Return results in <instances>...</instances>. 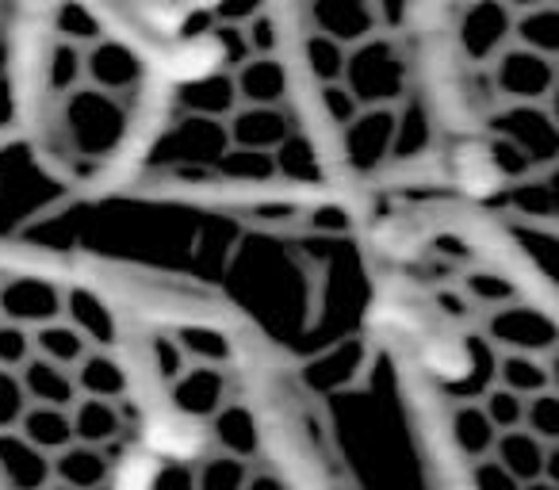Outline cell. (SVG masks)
Listing matches in <instances>:
<instances>
[{
	"mask_svg": "<svg viewBox=\"0 0 559 490\" xmlns=\"http://www.w3.org/2000/svg\"><path fill=\"white\" fill-rule=\"evenodd\" d=\"M62 123L66 134H70L73 154L88 157V162H104V157H111L123 146L131 111H127L123 96L81 85L62 96Z\"/></svg>",
	"mask_w": 559,
	"mask_h": 490,
	"instance_id": "obj_1",
	"label": "cell"
},
{
	"mask_svg": "<svg viewBox=\"0 0 559 490\" xmlns=\"http://www.w3.org/2000/svg\"><path fill=\"white\" fill-rule=\"evenodd\" d=\"M406 73L411 65H406L399 43L388 35H372V39L349 47L342 85L349 88L360 108H395L406 100Z\"/></svg>",
	"mask_w": 559,
	"mask_h": 490,
	"instance_id": "obj_2",
	"label": "cell"
},
{
	"mask_svg": "<svg viewBox=\"0 0 559 490\" xmlns=\"http://www.w3.org/2000/svg\"><path fill=\"white\" fill-rule=\"evenodd\" d=\"M490 85L510 104H540L556 88V65H551V58L510 43L490 58Z\"/></svg>",
	"mask_w": 559,
	"mask_h": 490,
	"instance_id": "obj_3",
	"label": "cell"
},
{
	"mask_svg": "<svg viewBox=\"0 0 559 490\" xmlns=\"http://www.w3.org/2000/svg\"><path fill=\"white\" fill-rule=\"evenodd\" d=\"M230 146V134L226 123L218 119H200V116H180V123L169 134H162L154 146V165H180V169H192V165H215L223 157V150Z\"/></svg>",
	"mask_w": 559,
	"mask_h": 490,
	"instance_id": "obj_4",
	"label": "cell"
},
{
	"mask_svg": "<svg viewBox=\"0 0 559 490\" xmlns=\"http://www.w3.org/2000/svg\"><path fill=\"white\" fill-rule=\"evenodd\" d=\"M487 337L498 352H551L556 349V322L548 311H536L525 303H502L490 311L487 319Z\"/></svg>",
	"mask_w": 559,
	"mask_h": 490,
	"instance_id": "obj_5",
	"label": "cell"
},
{
	"mask_svg": "<svg viewBox=\"0 0 559 490\" xmlns=\"http://www.w3.org/2000/svg\"><path fill=\"white\" fill-rule=\"evenodd\" d=\"M66 314V291L43 276H0V319L24 330L47 326Z\"/></svg>",
	"mask_w": 559,
	"mask_h": 490,
	"instance_id": "obj_6",
	"label": "cell"
},
{
	"mask_svg": "<svg viewBox=\"0 0 559 490\" xmlns=\"http://www.w3.org/2000/svg\"><path fill=\"white\" fill-rule=\"evenodd\" d=\"M490 131L513 142L528 157V165H551L559 154V131L548 108H540V104H510L490 119Z\"/></svg>",
	"mask_w": 559,
	"mask_h": 490,
	"instance_id": "obj_7",
	"label": "cell"
},
{
	"mask_svg": "<svg viewBox=\"0 0 559 490\" xmlns=\"http://www.w3.org/2000/svg\"><path fill=\"white\" fill-rule=\"evenodd\" d=\"M234 398L230 375L226 368H207V364H188L177 380L169 383V403L180 418L188 421H207L215 410H223Z\"/></svg>",
	"mask_w": 559,
	"mask_h": 490,
	"instance_id": "obj_8",
	"label": "cell"
},
{
	"mask_svg": "<svg viewBox=\"0 0 559 490\" xmlns=\"http://www.w3.org/2000/svg\"><path fill=\"white\" fill-rule=\"evenodd\" d=\"M395 111L399 108H365L353 123L342 127L345 162L357 172H376L391 162V142H395Z\"/></svg>",
	"mask_w": 559,
	"mask_h": 490,
	"instance_id": "obj_9",
	"label": "cell"
},
{
	"mask_svg": "<svg viewBox=\"0 0 559 490\" xmlns=\"http://www.w3.org/2000/svg\"><path fill=\"white\" fill-rule=\"evenodd\" d=\"M207 449H218V452H230L238 459H253V464H264V429H261V418L249 410L246 403L230 398L223 410H215L207 421Z\"/></svg>",
	"mask_w": 559,
	"mask_h": 490,
	"instance_id": "obj_10",
	"label": "cell"
},
{
	"mask_svg": "<svg viewBox=\"0 0 559 490\" xmlns=\"http://www.w3.org/2000/svg\"><path fill=\"white\" fill-rule=\"evenodd\" d=\"M510 27L513 12L502 0H475L460 16V50L472 62H490L498 50L510 47Z\"/></svg>",
	"mask_w": 559,
	"mask_h": 490,
	"instance_id": "obj_11",
	"label": "cell"
},
{
	"mask_svg": "<svg viewBox=\"0 0 559 490\" xmlns=\"http://www.w3.org/2000/svg\"><path fill=\"white\" fill-rule=\"evenodd\" d=\"M85 81H88V88H100V93L123 96L127 100V93L139 88V81H142V62L123 43L96 39L93 47L85 50Z\"/></svg>",
	"mask_w": 559,
	"mask_h": 490,
	"instance_id": "obj_12",
	"label": "cell"
},
{
	"mask_svg": "<svg viewBox=\"0 0 559 490\" xmlns=\"http://www.w3.org/2000/svg\"><path fill=\"white\" fill-rule=\"evenodd\" d=\"M311 24L326 39L357 47L376 35L372 0H311Z\"/></svg>",
	"mask_w": 559,
	"mask_h": 490,
	"instance_id": "obj_13",
	"label": "cell"
},
{
	"mask_svg": "<svg viewBox=\"0 0 559 490\" xmlns=\"http://www.w3.org/2000/svg\"><path fill=\"white\" fill-rule=\"evenodd\" d=\"M230 81L238 104H246V108H280L288 100V65L276 55H253L230 73Z\"/></svg>",
	"mask_w": 559,
	"mask_h": 490,
	"instance_id": "obj_14",
	"label": "cell"
},
{
	"mask_svg": "<svg viewBox=\"0 0 559 490\" xmlns=\"http://www.w3.org/2000/svg\"><path fill=\"white\" fill-rule=\"evenodd\" d=\"M20 387L27 395V406H50V410H73L81 403L78 380H73V368H62L55 360L32 357L20 368Z\"/></svg>",
	"mask_w": 559,
	"mask_h": 490,
	"instance_id": "obj_15",
	"label": "cell"
},
{
	"mask_svg": "<svg viewBox=\"0 0 559 490\" xmlns=\"http://www.w3.org/2000/svg\"><path fill=\"white\" fill-rule=\"evenodd\" d=\"M292 131H296V123H292V116L284 111V104H280V108H246V104H241L230 116V123H226L230 146L257 150V154H272Z\"/></svg>",
	"mask_w": 559,
	"mask_h": 490,
	"instance_id": "obj_16",
	"label": "cell"
},
{
	"mask_svg": "<svg viewBox=\"0 0 559 490\" xmlns=\"http://www.w3.org/2000/svg\"><path fill=\"white\" fill-rule=\"evenodd\" d=\"M449 437H452L456 456L464 459V471H472L475 464H490V456H495L498 433L487 421V414H483L479 403H456L452 406L449 410Z\"/></svg>",
	"mask_w": 559,
	"mask_h": 490,
	"instance_id": "obj_17",
	"label": "cell"
},
{
	"mask_svg": "<svg viewBox=\"0 0 559 490\" xmlns=\"http://www.w3.org/2000/svg\"><path fill=\"white\" fill-rule=\"evenodd\" d=\"M73 380L85 398H104V403H127L131 398V375L111 357V349H88L81 364L73 368Z\"/></svg>",
	"mask_w": 559,
	"mask_h": 490,
	"instance_id": "obj_18",
	"label": "cell"
},
{
	"mask_svg": "<svg viewBox=\"0 0 559 490\" xmlns=\"http://www.w3.org/2000/svg\"><path fill=\"white\" fill-rule=\"evenodd\" d=\"M495 368H498V349L487 342L483 334L464 337V372L449 383V398L452 406L456 403H479L490 387H498L495 380Z\"/></svg>",
	"mask_w": 559,
	"mask_h": 490,
	"instance_id": "obj_19",
	"label": "cell"
},
{
	"mask_svg": "<svg viewBox=\"0 0 559 490\" xmlns=\"http://www.w3.org/2000/svg\"><path fill=\"white\" fill-rule=\"evenodd\" d=\"M180 111L185 116H200V119H230L241 108L238 93H234L230 73H218V77H203V81H188L177 96Z\"/></svg>",
	"mask_w": 559,
	"mask_h": 490,
	"instance_id": "obj_20",
	"label": "cell"
},
{
	"mask_svg": "<svg viewBox=\"0 0 559 490\" xmlns=\"http://www.w3.org/2000/svg\"><path fill=\"white\" fill-rule=\"evenodd\" d=\"M66 322L85 337L93 349H108L116 342V319L93 291H66Z\"/></svg>",
	"mask_w": 559,
	"mask_h": 490,
	"instance_id": "obj_21",
	"label": "cell"
},
{
	"mask_svg": "<svg viewBox=\"0 0 559 490\" xmlns=\"http://www.w3.org/2000/svg\"><path fill=\"white\" fill-rule=\"evenodd\" d=\"M548 360L533 357V352H498V368L495 380L498 387L513 391L521 398H533L540 391H551V372Z\"/></svg>",
	"mask_w": 559,
	"mask_h": 490,
	"instance_id": "obj_22",
	"label": "cell"
},
{
	"mask_svg": "<svg viewBox=\"0 0 559 490\" xmlns=\"http://www.w3.org/2000/svg\"><path fill=\"white\" fill-rule=\"evenodd\" d=\"M510 43H513V47L533 50V55L556 58V50H559V12H556V4H544V9H533V12H521V16H513Z\"/></svg>",
	"mask_w": 559,
	"mask_h": 490,
	"instance_id": "obj_23",
	"label": "cell"
},
{
	"mask_svg": "<svg viewBox=\"0 0 559 490\" xmlns=\"http://www.w3.org/2000/svg\"><path fill=\"white\" fill-rule=\"evenodd\" d=\"M32 345H35V357L55 360V364H62V368H78L81 357L93 349V345H88L66 319L47 322V326H35L32 330Z\"/></svg>",
	"mask_w": 559,
	"mask_h": 490,
	"instance_id": "obj_24",
	"label": "cell"
},
{
	"mask_svg": "<svg viewBox=\"0 0 559 490\" xmlns=\"http://www.w3.org/2000/svg\"><path fill=\"white\" fill-rule=\"evenodd\" d=\"M272 169L288 180H319L322 177L319 150H314V142L304 131H292L288 139L272 150Z\"/></svg>",
	"mask_w": 559,
	"mask_h": 490,
	"instance_id": "obj_25",
	"label": "cell"
},
{
	"mask_svg": "<svg viewBox=\"0 0 559 490\" xmlns=\"http://www.w3.org/2000/svg\"><path fill=\"white\" fill-rule=\"evenodd\" d=\"M47 85L58 96L73 93V88L85 85V50L70 39H58L47 55Z\"/></svg>",
	"mask_w": 559,
	"mask_h": 490,
	"instance_id": "obj_26",
	"label": "cell"
},
{
	"mask_svg": "<svg viewBox=\"0 0 559 490\" xmlns=\"http://www.w3.org/2000/svg\"><path fill=\"white\" fill-rule=\"evenodd\" d=\"M345 55H349V47H342V43L326 39V35H319V32H311L304 39V62L319 85H334V81H342Z\"/></svg>",
	"mask_w": 559,
	"mask_h": 490,
	"instance_id": "obj_27",
	"label": "cell"
},
{
	"mask_svg": "<svg viewBox=\"0 0 559 490\" xmlns=\"http://www.w3.org/2000/svg\"><path fill=\"white\" fill-rule=\"evenodd\" d=\"M180 349H185L188 364H207V368H226L230 364V342L211 326H192L177 334Z\"/></svg>",
	"mask_w": 559,
	"mask_h": 490,
	"instance_id": "obj_28",
	"label": "cell"
},
{
	"mask_svg": "<svg viewBox=\"0 0 559 490\" xmlns=\"http://www.w3.org/2000/svg\"><path fill=\"white\" fill-rule=\"evenodd\" d=\"M479 406H483V414H487L490 426H495V433H498V437L521 433V429H525L528 398L513 395V391H506V387H490L487 395L479 398ZM525 433H528V429H525Z\"/></svg>",
	"mask_w": 559,
	"mask_h": 490,
	"instance_id": "obj_29",
	"label": "cell"
},
{
	"mask_svg": "<svg viewBox=\"0 0 559 490\" xmlns=\"http://www.w3.org/2000/svg\"><path fill=\"white\" fill-rule=\"evenodd\" d=\"M211 169L226 180H246V184H253V180L261 184V180L276 177V169H272V154H257V150H241V146H226L223 157H218Z\"/></svg>",
	"mask_w": 559,
	"mask_h": 490,
	"instance_id": "obj_30",
	"label": "cell"
},
{
	"mask_svg": "<svg viewBox=\"0 0 559 490\" xmlns=\"http://www.w3.org/2000/svg\"><path fill=\"white\" fill-rule=\"evenodd\" d=\"M433 131H429V116L418 104H406L395 111V142H391V157H418L429 146Z\"/></svg>",
	"mask_w": 559,
	"mask_h": 490,
	"instance_id": "obj_31",
	"label": "cell"
},
{
	"mask_svg": "<svg viewBox=\"0 0 559 490\" xmlns=\"http://www.w3.org/2000/svg\"><path fill=\"white\" fill-rule=\"evenodd\" d=\"M525 429L544 444H559V398L556 391H540L528 398L525 410Z\"/></svg>",
	"mask_w": 559,
	"mask_h": 490,
	"instance_id": "obj_32",
	"label": "cell"
},
{
	"mask_svg": "<svg viewBox=\"0 0 559 490\" xmlns=\"http://www.w3.org/2000/svg\"><path fill=\"white\" fill-rule=\"evenodd\" d=\"M32 357H35L32 330L0 319V368H4V372H20Z\"/></svg>",
	"mask_w": 559,
	"mask_h": 490,
	"instance_id": "obj_33",
	"label": "cell"
},
{
	"mask_svg": "<svg viewBox=\"0 0 559 490\" xmlns=\"http://www.w3.org/2000/svg\"><path fill=\"white\" fill-rule=\"evenodd\" d=\"M150 364H154V375L165 383V387L185 372L188 357H185V349H180L177 334H157L154 342H150Z\"/></svg>",
	"mask_w": 559,
	"mask_h": 490,
	"instance_id": "obj_34",
	"label": "cell"
},
{
	"mask_svg": "<svg viewBox=\"0 0 559 490\" xmlns=\"http://www.w3.org/2000/svg\"><path fill=\"white\" fill-rule=\"evenodd\" d=\"M24 414H27V395H24V387H20V375L0 368V437L16 433Z\"/></svg>",
	"mask_w": 559,
	"mask_h": 490,
	"instance_id": "obj_35",
	"label": "cell"
},
{
	"mask_svg": "<svg viewBox=\"0 0 559 490\" xmlns=\"http://www.w3.org/2000/svg\"><path fill=\"white\" fill-rule=\"evenodd\" d=\"M464 291L472 303L479 307H502V303H513V288L495 273H472L464 280Z\"/></svg>",
	"mask_w": 559,
	"mask_h": 490,
	"instance_id": "obj_36",
	"label": "cell"
},
{
	"mask_svg": "<svg viewBox=\"0 0 559 490\" xmlns=\"http://www.w3.org/2000/svg\"><path fill=\"white\" fill-rule=\"evenodd\" d=\"M513 203L528 215H540V218H551L556 211V188L551 180H525V184L513 188Z\"/></svg>",
	"mask_w": 559,
	"mask_h": 490,
	"instance_id": "obj_37",
	"label": "cell"
},
{
	"mask_svg": "<svg viewBox=\"0 0 559 490\" xmlns=\"http://www.w3.org/2000/svg\"><path fill=\"white\" fill-rule=\"evenodd\" d=\"M322 108H326V116H330V123L334 127H345V123H353V119L360 116V104L353 100V93L342 85V81H334V85H322Z\"/></svg>",
	"mask_w": 559,
	"mask_h": 490,
	"instance_id": "obj_38",
	"label": "cell"
},
{
	"mask_svg": "<svg viewBox=\"0 0 559 490\" xmlns=\"http://www.w3.org/2000/svg\"><path fill=\"white\" fill-rule=\"evenodd\" d=\"M487 154H490V165H495V169L502 172V177H510V180H521V177H528V172H533L528 157L521 154V150L513 146V142L498 139V134H495V142H490Z\"/></svg>",
	"mask_w": 559,
	"mask_h": 490,
	"instance_id": "obj_39",
	"label": "cell"
},
{
	"mask_svg": "<svg viewBox=\"0 0 559 490\" xmlns=\"http://www.w3.org/2000/svg\"><path fill=\"white\" fill-rule=\"evenodd\" d=\"M215 39H218V50H223V62L230 65V73L253 58V50H249V43H246V32H241L238 24H218Z\"/></svg>",
	"mask_w": 559,
	"mask_h": 490,
	"instance_id": "obj_40",
	"label": "cell"
},
{
	"mask_svg": "<svg viewBox=\"0 0 559 490\" xmlns=\"http://www.w3.org/2000/svg\"><path fill=\"white\" fill-rule=\"evenodd\" d=\"M241 32H246V43L253 55H272V50H276V27H272V20L264 16V12L249 20Z\"/></svg>",
	"mask_w": 559,
	"mask_h": 490,
	"instance_id": "obj_41",
	"label": "cell"
},
{
	"mask_svg": "<svg viewBox=\"0 0 559 490\" xmlns=\"http://www.w3.org/2000/svg\"><path fill=\"white\" fill-rule=\"evenodd\" d=\"M58 27H62L66 35H85V39L96 43V20L88 16L81 4H62V12H58Z\"/></svg>",
	"mask_w": 559,
	"mask_h": 490,
	"instance_id": "obj_42",
	"label": "cell"
},
{
	"mask_svg": "<svg viewBox=\"0 0 559 490\" xmlns=\"http://www.w3.org/2000/svg\"><path fill=\"white\" fill-rule=\"evenodd\" d=\"M253 16H261V0H223V4H218V24L246 27Z\"/></svg>",
	"mask_w": 559,
	"mask_h": 490,
	"instance_id": "obj_43",
	"label": "cell"
},
{
	"mask_svg": "<svg viewBox=\"0 0 559 490\" xmlns=\"http://www.w3.org/2000/svg\"><path fill=\"white\" fill-rule=\"evenodd\" d=\"M376 27H403L406 24V0H372Z\"/></svg>",
	"mask_w": 559,
	"mask_h": 490,
	"instance_id": "obj_44",
	"label": "cell"
},
{
	"mask_svg": "<svg viewBox=\"0 0 559 490\" xmlns=\"http://www.w3.org/2000/svg\"><path fill=\"white\" fill-rule=\"evenodd\" d=\"M506 9L513 12V16H521V12H533V9H544V4H551V0H502Z\"/></svg>",
	"mask_w": 559,
	"mask_h": 490,
	"instance_id": "obj_45",
	"label": "cell"
}]
</instances>
